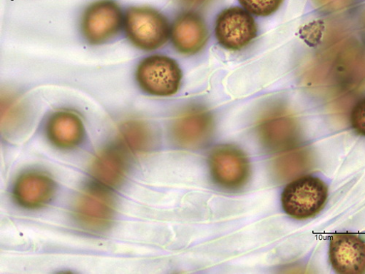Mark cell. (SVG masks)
Returning <instances> with one entry per match:
<instances>
[{"mask_svg":"<svg viewBox=\"0 0 365 274\" xmlns=\"http://www.w3.org/2000/svg\"><path fill=\"white\" fill-rule=\"evenodd\" d=\"M328 198V188L320 178L312 176L299 178L290 183L282 197L287 214L297 220L315 217L324 208Z\"/></svg>","mask_w":365,"mask_h":274,"instance_id":"3957f363","label":"cell"},{"mask_svg":"<svg viewBox=\"0 0 365 274\" xmlns=\"http://www.w3.org/2000/svg\"><path fill=\"white\" fill-rule=\"evenodd\" d=\"M127 37L137 48L147 51L163 46L170 35L165 16L149 7H132L124 19Z\"/></svg>","mask_w":365,"mask_h":274,"instance_id":"6da1fadb","label":"cell"},{"mask_svg":"<svg viewBox=\"0 0 365 274\" xmlns=\"http://www.w3.org/2000/svg\"><path fill=\"white\" fill-rule=\"evenodd\" d=\"M46 133L56 147L70 149L80 145L85 137V128L76 113L62 111L53 113L48 121Z\"/></svg>","mask_w":365,"mask_h":274,"instance_id":"5bb4252c","label":"cell"},{"mask_svg":"<svg viewBox=\"0 0 365 274\" xmlns=\"http://www.w3.org/2000/svg\"><path fill=\"white\" fill-rule=\"evenodd\" d=\"M178 1L189 8H199L207 4L210 0H178Z\"/></svg>","mask_w":365,"mask_h":274,"instance_id":"44dd1931","label":"cell"},{"mask_svg":"<svg viewBox=\"0 0 365 274\" xmlns=\"http://www.w3.org/2000/svg\"><path fill=\"white\" fill-rule=\"evenodd\" d=\"M172 43L176 50L185 55L201 51L208 41V30L203 19L195 13L180 15L170 30Z\"/></svg>","mask_w":365,"mask_h":274,"instance_id":"7c38bea8","label":"cell"},{"mask_svg":"<svg viewBox=\"0 0 365 274\" xmlns=\"http://www.w3.org/2000/svg\"><path fill=\"white\" fill-rule=\"evenodd\" d=\"M119 143L134 154H143L155 143V134L149 126L140 120H129L118 129Z\"/></svg>","mask_w":365,"mask_h":274,"instance_id":"9a60e30c","label":"cell"},{"mask_svg":"<svg viewBox=\"0 0 365 274\" xmlns=\"http://www.w3.org/2000/svg\"><path fill=\"white\" fill-rule=\"evenodd\" d=\"M361 22H362L363 26L365 29V9L364 10L362 15H361Z\"/></svg>","mask_w":365,"mask_h":274,"instance_id":"7402d4cb","label":"cell"},{"mask_svg":"<svg viewBox=\"0 0 365 274\" xmlns=\"http://www.w3.org/2000/svg\"><path fill=\"white\" fill-rule=\"evenodd\" d=\"M214 129V117L209 110L200 105H191L175 116L170 132L173 141L178 146L195 148L208 141Z\"/></svg>","mask_w":365,"mask_h":274,"instance_id":"ba28073f","label":"cell"},{"mask_svg":"<svg viewBox=\"0 0 365 274\" xmlns=\"http://www.w3.org/2000/svg\"><path fill=\"white\" fill-rule=\"evenodd\" d=\"M212 178L227 190L245 186L250 176V164L247 156L238 148L230 145L216 147L209 157Z\"/></svg>","mask_w":365,"mask_h":274,"instance_id":"8992f818","label":"cell"},{"mask_svg":"<svg viewBox=\"0 0 365 274\" xmlns=\"http://www.w3.org/2000/svg\"><path fill=\"white\" fill-rule=\"evenodd\" d=\"M307 149L293 146L282 150L279 156L273 161L272 171L280 181H286L305 171L308 165Z\"/></svg>","mask_w":365,"mask_h":274,"instance_id":"2e32d148","label":"cell"},{"mask_svg":"<svg viewBox=\"0 0 365 274\" xmlns=\"http://www.w3.org/2000/svg\"><path fill=\"white\" fill-rule=\"evenodd\" d=\"M329 260L334 270L343 274L365 273V242L351 233L331 237Z\"/></svg>","mask_w":365,"mask_h":274,"instance_id":"8fae6325","label":"cell"},{"mask_svg":"<svg viewBox=\"0 0 365 274\" xmlns=\"http://www.w3.org/2000/svg\"><path fill=\"white\" fill-rule=\"evenodd\" d=\"M26 120V108L17 97L4 95L1 100V129L5 134L19 131Z\"/></svg>","mask_w":365,"mask_h":274,"instance_id":"e0dca14e","label":"cell"},{"mask_svg":"<svg viewBox=\"0 0 365 274\" xmlns=\"http://www.w3.org/2000/svg\"><path fill=\"white\" fill-rule=\"evenodd\" d=\"M115 202L110 189L97 183L86 187L78 195L73 207L77 223L87 231L101 233L113 223Z\"/></svg>","mask_w":365,"mask_h":274,"instance_id":"7a4b0ae2","label":"cell"},{"mask_svg":"<svg viewBox=\"0 0 365 274\" xmlns=\"http://www.w3.org/2000/svg\"><path fill=\"white\" fill-rule=\"evenodd\" d=\"M124 23L123 11L113 0H99L84 11L81 29L91 44L101 45L113 39Z\"/></svg>","mask_w":365,"mask_h":274,"instance_id":"52a82bcc","label":"cell"},{"mask_svg":"<svg viewBox=\"0 0 365 274\" xmlns=\"http://www.w3.org/2000/svg\"><path fill=\"white\" fill-rule=\"evenodd\" d=\"M56 185L49 176L37 172L26 173L16 181L14 196L21 206L35 209L48 204L53 198Z\"/></svg>","mask_w":365,"mask_h":274,"instance_id":"4fadbf2b","label":"cell"},{"mask_svg":"<svg viewBox=\"0 0 365 274\" xmlns=\"http://www.w3.org/2000/svg\"><path fill=\"white\" fill-rule=\"evenodd\" d=\"M219 44L227 50L240 51L247 47L257 36V26L246 10L232 7L223 11L216 21Z\"/></svg>","mask_w":365,"mask_h":274,"instance_id":"9c48e42d","label":"cell"},{"mask_svg":"<svg viewBox=\"0 0 365 274\" xmlns=\"http://www.w3.org/2000/svg\"><path fill=\"white\" fill-rule=\"evenodd\" d=\"M351 123L358 134L365 136V99L354 107L351 113Z\"/></svg>","mask_w":365,"mask_h":274,"instance_id":"d6986e66","label":"cell"},{"mask_svg":"<svg viewBox=\"0 0 365 274\" xmlns=\"http://www.w3.org/2000/svg\"><path fill=\"white\" fill-rule=\"evenodd\" d=\"M176 61L165 55H152L141 61L136 71L137 81L144 93L156 97L176 94L182 81Z\"/></svg>","mask_w":365,"mask_h":274,"instance_id":"5b68a950","label":"cell"},{"mask_svg":"<svg viewBox=\"0 0 365 274\" xmlns=\"http://www.w3.org/2000/svg\"><path fill=\"white\" fill-rule=\"evenodd\" d=\"M354 0H314L317 6L329 13H339L347 10Z\"/></svg>","mask_w":365,"mask_h":274,"instance_id":"ffe728a7","label":"cell"},{"mask_svg":"<svg viewBox=\"0 0 365 274\" xmlns=\"http://www.w3.org/2000/svg\"><path fill=\"white\" fill-rule=\"evenodd\" d=\"M256 129L261 143L273 151H282L296 145L299 133L294 115L279 103L270 104L262 111Z\"/></svg>","mask_w":365,"mask_h":274,"instance_id":"277c9868","label":"cell"},{"mask_svg":"<svg viewBox=\"0 0 365 274\" xmlns=\"http://www.w3.org/2000/svg\"><path fill=\"white\" fill-rule=\"evenodd\" d=\"M240 5L250 14L266 17L275 14L284 0H238Z\"/></svg>","mask_w":365,"mask_h":274,"instance_id":"ac0fdd59","label":"cell"},{"mask_svg":"<svg viewBox=\"0 0 365 274\" xmlns=\"http://www.w3.org/2000/svg\"><path fill=\"white\" fill-rule=\"evenodd\" d=\"M130 169L128 151L120 143L98 152L90 166V174L97 184L108 189L123 184Z\"/></svg>","mask_w":365,"mask_h":274,"instance_id":"30bf717a","label":"cell"}]
</instances>
